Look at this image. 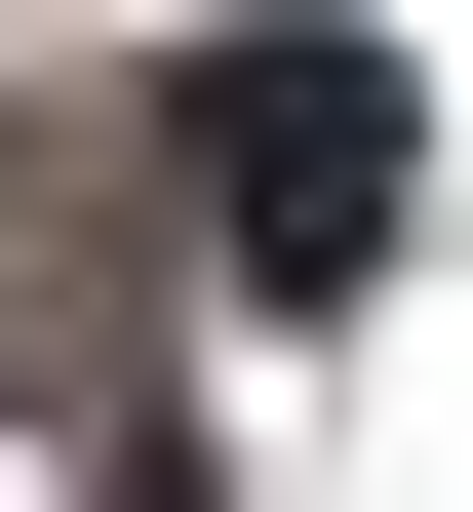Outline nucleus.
Returning <instances> with one entry per match:
<instances>
[{
  "instance_id": "nucleus-1",
  "label": "nucleus",
  "mask_w": 473,
  "mask_h": 512,
  "mask_svg": "<svg viewBox=\"0 0 473 512\" xmlns=\"http://www.w3.org/2000/svg\"><path fill=\"white\" fill-rule=\"evenodd\" d=\"M158 158H198V237L276 276V316H316V276H395V40H198V79H158Z\"/></svg>"
}]
</instances>
